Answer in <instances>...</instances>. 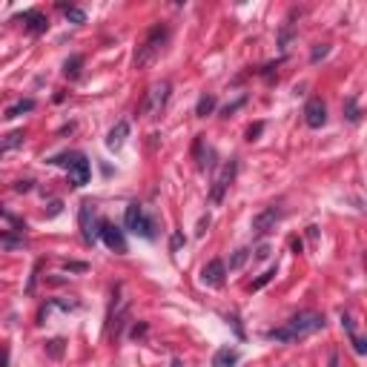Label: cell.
<instances>
[{"label":"cell","instance_id":"6da1fadb","mask_svg":"<svg viewBox=\"0 0 367 367\" xmlns=\"http://www.w3.org/2000/svg\"><path fill=\"white\" fill-rule=\"evenodd\" d=\"M324 327V316L319 313H298L293 319L287 321L284 327H275V330L267 333V339H273V342H301V339H307L313 333H319Z\"/></svg>","mask_w":367,"mask_h":367},{"label":"cell","instance_id":"7a4b0ae2","mask_svg":"<svg viewBox=\"0 0 367 367\" xmlns=\"http://www.w3.org/2000/svg\"><path fill=\"white\" fill-rule=\"evenodd\" d=\"M167 37H170V29H167L164 23H155V26L147 32L144 43L138 46V52H135V69H147L149 63H152V60L164 52Z\"/></svg>","mask_w":367,"mask_h":367},{"label":"cell","instance_id":"3957f363","mask_svg":"<svg viewBox=\"0 0 367 367\" xmlns=\"http://www.w3.org/2000/svg\"><path fill=\"white\" fill-rule=\"evenodd\" d=\"M124 227L129 229V232L141 235V238H147V241L155 238V221L144 212V206H141V204H129V206H126Z\"/></svg>","mask_w":367,"mask_h":367},{"label":"cell","instance_id":"277c9868","mask_svg":"<svg viewBox=\"0 0 367 367\" xmlns=\"http://www.w3.org/2000/svg\"><path fill=\"white\" fill-rule=\"evenodd\" d=\"M170 89H172L170 80H161V83H155V86L147 92L144 103H141V115H147V118H158V115L164 112V106H167Z\"/></svg>","mask_w":367,"mask_h":367},{"label":"cell","instance_id":"5b68a950","mask_svg":"<svg viewBox=\"0 0 367 367\" xmlns=\"http://www.w3.org/2000/svg\"><path fill=\"white\" fill-rule=\"evenodd\" d=\"M98 238H101L112 252H118V255H124L126 252L124 229H118L115 224H109V221H98Z\"/></svg>","mask_w":367,"mask_h":367},{"label":"cell","instance_id":"8992f818","mask_svg":"<svg viewBox=\"0 0 367 367\" xmlns=\"http://www.w3.org/2000/svg\"><path fill=\"white\" fill-rule=\"evenodd\" d=\"M235 172H238V164H235V161L224 164V170L218 172L215 184H212V189H209V201H212V204H221V201H224V192L229 189V184L235 181Z\"/></svg>","mask_w":367,"mask_h":367},{"label":"cell","instance_id":"52a82bcc","mask_svg":"<svg viewBox=\"0 0 367 367\" xmlns=\"http://www.w3.org/2000/svg\"><path fill=\"white\" fill-rule=\"evenodd\" d=\"M278 218H281V209H278V206H264L261 212L252 218V235H255V238H264L267 232H273L275 224H278Z\"/></svg>","mask_w":367,"mask_h":367},{"label":"cell","instance_id":"ba28073f","mask_svg":"<svg viewBox=\"0 0 367 367\" xmlns=\"http://www.w3.org/2000/svg\"><path fill=\"white\" fill-rule=\"evenodd\" d=\"M304 121H307L310 129H321V126L327 124V106L321 98H310L304 103Z\"/></svg>","mask_w":367,"mask_h":367},{"label":"cell","instance_id":"9c48e42d","mask_svg":"<svg viewBox=\"0 0 367 367\" xmlns=\"http://www.w3.org/2000/svg\"><path fill=\"white\" fill-rule=\"evenodd\" d=\"M78 224H80V235H83V241L86 244H92V241L98 238V224H95V209H92L89 201H83L80 204V212H78Z\"/></svg>","mask_w":367,"mask_h":367},{"label":"cell","instance_id":"30bf717a","mask_svg":"<svg viewBox=\"0 0 367 367\" xmlns=\"http://www.w3.org/2000/svg\"><path fill=\"white\" fill-rule=\"evenodd\" d=\"M89 175H92L89 161L83 158V155H75V161L69 164V184H72V186H86V184H89Z\"/></svg>","mask_w":367,"mask_h":367},{"label":"cell","instance_id":"8fae6325","mask_svg":"<svg viewBox=\"0 0 367 367\" xmlns=\"http://www.w3.org/2000/svg\"><path fill=\"white\" fill-rule=\"evenodd\" d=\"M224 278H227V264L221 261V258H212V261L204 267V273H201V281H204L206 287H221Z\"/></svg>","mask_w":367,"mask_h":367},{"label":"cell","instance_id":"7c38bea8","mask_svg":"<svg viewBox=\"0 0 367 367\" xmlns=\"http://www.w3.org/2000/svg\"><path fill=\"white\" fill-rule=\"evenodd\" d=\"M126 138H129V121H118L109 129V135H106V147L112 149V152H118L126 144Z\"/></svg>","mask_w":367,"mask_h":367},{"label":"cell","instance_id":"4fadbf2b","mask_svg":"<svg viewBox=\"0 0 367 367\" xmlns=\"http://www.w3.org/2000/svg\"><path fill=\"white\" fill-rule=\"evenodd\" d=\"M20 20L26 23V32H32V34H43V32H46V26H49L46 14H43V11H37V9H32V11H23V14H20Z\"/></svg>","mask_w":367,"mask_h":367},{"label":"cell","instance_id":"5bb4252c","mask_svg":"<svg viewBox=\"0 0 367 367\" xmlns=\"http://www.w3.org/2000/svg\"><path fill=\"white\" fill-rule=\"evenodd\" d=\"M232 365H238V350H232V347H221L212 356V367H232Z\"/></svg>","mask_w":367,"mask_h":367},{"label":"cell","instance_id":"9a60e30c","mask_svg":"<svg viewBox=\"0 0 367 367\" xmlns=\"http://www.w3.org/2000/svg\"><path fill=\"white\" fill-rule=\"evenodd\" d=\"M215 95H201L198 98V103H195V115L198 118H206V115H212V109H215Z\"/></svg>","mask_w":367,"mask_h":367},{"label":"cell","instance_id":"2e32d148","mask_svg":"<svg viewBox=\"0 0 367 367\" xmlns=\"http://www.w3.org/2000/svg\"><path fill=\"white\" fill-rule=\"evenodd\" d=\"M57 9L66 14V20H72L75 26H80V23H86V11L78 9V6H66V3H57Z\"/></svg>","mask_w":367,"mask_h":367},{"label":"cell","instance_id":"e0dca14e","mask_svg":"<svg viewBox=\"0 0 367 367\" xmlns=\"http://www.w3.org/2000/svg\"><path fill=\"white\" fill-rule=\"evenodd\" d=\"M32 109H34V101H32V98H23V101L11 103L9 109L3 112V118H17V115H23V112H32Z\"/></svg>","mask_w":367,"mask_h":367},{"label":"cell","instance_id":"ac0fdd59","mask_svg":"<svg viewBox=\"0 0 367 367\" xmlns=\"http://www.w3.org/2000/svg\"><path fill=\"white\" fill-rule=\"evenodd\" d=\"M80 66H83V55H72L66 63H63V75H66V78H78Z\"/></svg>","mask_w":367,"mask_h":367},{"label":"cell","instance_id":"d6986e66","mask_svg":"<svg viewBox=\"0 0 367 367\" xmlns=\"http://www.w3.org/2000/svg\"><path fill=\"white\" fill-rule=\"evenodd\" d=\"M23 129H17V132H11L9 138H6V141H3V144H0V155H3V152H9V149H14V147H20L23 144Z\"/></svg>","mask_w":367,"mask_h":367},{"label":"cell","instance_id":"ffe728a7","mask_svg":"<svg viewBox=\"0 0 367 367\" xmlns=\"http://www.w3.org/2000/svg\"><path fill=\"white\" fill-rule=\"evenodd\" d=\"M247 258H250V250H247V247L235 250L232 252V258H229V270H241V267L247 264Z\"/></svg>","mask_w":367,"mask_h":367},{"label":"cell","instance_id":"44dd1931","mask_svg":"<svg viewBox=\"0 0 367 367\" xmlns=\"http://www.w3.org/2000/svg\"><path fill=\"white\" fill-rule=\"evenodd\" d=\"M344 115H347L350 124H359L362 112H359V106H356V98H347V101H344Z\"/></svg>","mask_w":367,"mask_h":367},{"label":"cell","instance_id":"7402d4cb","mask_svg":"<svg viewBox=\"0 0 367 367\" xmlns=\"http://www.w3.org/2000/svg\"><path fill=\"white\" fill-rule=\"evenodd\" d=\"M273 278H275V267H273V270H267L264 275H258V278H255V281L250 284V290H261V287H264V284H270Z\"/></svg>","mask_w":367,"mask_h":367},{"label":"cell","instance_id":"603a6c76","mask_svg":"<svg viewBox=\"0 0 367 367\" xmlns=\"http://www.w3.org/2000/svg\"><path fill=\"white\" fill-rule=\"evenodd\" d=\"M46 350H49L52 359H60V356H63V339H52V342L46 344Z\"/></svg>","mask_w":367,"mask_h":367},{"label":"cell","instance_id":"cb8c5ba5","mask_svg":"<svg viewBox=\"0 0 367 367\" xmlns=\"http://www.w3.org/2000/svg\"><path fill=\"white\" fill-rule=\"evenodd\" d=\"M327 52H330V46H324V43H321V46H313V52H310V63H319Z\"/></svg>","mask_w":367,"mask_h":367},{"label":"cell","instance_id":"d4e9b609","mask_svg":"<svg viewBox=\"0 0 367 367\" xmlns=\"http://www.w3.org/2000/svg\"><path fill=\"white\" fill-rule=\"evenodd\" d=\"M184 232H172V238H170V252H178L184 247Z\"/></svg>","mask_w":367,"mask_h":367},{"label":"cell","instance_id":"484cf974","mask_svg":"<svg viewBox=\"0 0 367 367\" xmlns=\"http://www.w3.org/2000/svg\"><path fill=\"white\" fill-rule=\"evenodd\" d=\"M350 342H353V350H356L359 356H365V353H367V344H365V339H359L356 333H350Z\"/></svg>","mask_w":367,"mask_h":367},{"label":"cell","instance_id":"4316f807","mask_svg":"<svg viewBox=\"0 0 367 367\" xmlns=\"http://www.w3.org/2000/svg\"><path fill=\"white\" fill-rule=\"evenodd\" d=\"M290 37H293V26L287 23L284 29H281V37H278V46H281V49H287V43H290Z\"/></svg>","mask_w":367,"mask_h":367},{"label":"cell","instance_id":"83f0119b","mask_svg":"<svg viewBox=\"0 0 367 367\" xmlns=\"http://www.w3.org/2000/svg\"><path fill=\"white\" fill-rule=\"evenodd\" d=\"M270 244H261V247H258V250H255V258H258V261H264V258H270Z\"/></svg>","mask_w":367,"mask_h":367},{"label":"cell","instance_id":"f1b7e54d","mask_svg":"<svg viewBox=\"0 0 367 367\" xmlns=\"http://www.w3.org/2000/svg\"><path fill=\"white\" fill-rule=\"evenodd\" d=\"M206 227H209V215H204L201 221H198V229H195V235H204Z\"/></svg>","mask_w":367,"mask_h":367},{"label":"cell","instance_id":"f546056e","mask_svg":"<svg viewBox=\"0 0 367 367\" xmlns=\"http://www.w3.org/2000/svg\"><path fill=\"white\" fill-rule=\"evenodd\" d=\"M261 129H264V124H255V126H250V132H247V138H250V141H255V138L261 135Z\"/></svg>","mask_w":367,"mask_h":367},{"label":"cell","instance_id":"4dcf8cb0","mask_svg":"<svg viewBox=\"0 0 367 367\" xmlns=\"http://www.w3.org/2000/svg\"><path fill=\"white\" fill-rule=\"evenodd\" d=\"M66 270H75V273H83V270H86V264H83V261H69V264H66Z\"/></svg>","mask_w":367,"mask_h":367},{"label":"cell","instance_id":"1f68e13d","mask_svg":"<svg viewBox=\"0 0 367 367\" xmlns=\"http://www.w3.org/2000/svg\"><path fill=\"white\" fill-rule=\"evenodd\" d=\"M14 189H17V192H29V189H32V181H17Z\"/></svg>","mask_w":367,"mask_h":367},{"label":"cell","instance_id":"d6a6232c","mask_svg":"<svg viewBox=\"0 0 367 367\" xmlns=\"http://www.w3.org/2000/svg\"><path fill=\"white\" fill-rule=\"evenodd\" d=\"M147 330H149L147 324H135V327H132V339H138V336H144Z\"/></svg>","mask_w":367,"mask_h":367},{"label":"cell","instance_id":"836d02e7","mask_svg":"<svg viewBox=\"0 0 367 367\" xmlns=\"http://www.w3.org/2000/svg\"><path fill=\"white\" fill-rule=\"evenodd\" d=\"M60 206H63L60 201H52V206H49V212H46V215H49V218H52V215H57V212H60Z\"/></svg>","mask_w":367,"mask_h":367},{"label":"cell","instance_id":"e575fe53","mask_svg":"<svg viewBox=\"0 0 367 367\" xmlns=\"http://www.w3.org/2000/svg\"><path fill=\"white\" fill-rule=\"evenodd\" d=\"M238 106H244V98H241V101H235V103H229L227 109H224V115H232L235 109H238Z\"/></svg>","mask_w":367,"mask_h":367},{"label":"cell","instance_id":"d590c367","mask_svg":"<svg viewBox=\"0 0 367 367\" xmlns=\"http://www.w3.org/2000/svg\"><path fill=\"white\" fill-rule=\"evenodd\" d=\"M290 247H293V252H296V255H298L301 250H304V244H301V238H293V241H290Z\"/></svg>","mask_w":367,"mask_h":367},{"label":"cell","instance_id":"8d00e7d4","mask_svg":"<svg viewBox=\"0 0 367 367\" xmlns=\"http://www.w3.org/2000/svg\"><path fill=\"white\" fill-rule=\"evenodd\" d=\"M6 365H9V350L3 347V350H0V367H6Z\"/></svg>","mask_w":367,"mask_h":367},{"label":"cell","instance_id":"74e56055","mask_svg":"<svg viewBox=\"0 0 367 367\" xmlns=\"http://www.w3.org/2000/svg\"><path fill=\"white\" fill-rule=\"evenodd\" d=\"M330 367H339V356L336 353H330Z\"/></svg>","mask_w":367,"mask_h":367}]
</instances>
